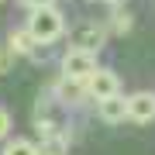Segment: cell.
<instances>
[{
  "label": "cell",
  "mask_w": 155,
  "mask_h": 155,
  "mask_svg": "<svg viewBox=\"0 0 155 155\" xmlns=\"http://www.w3.org/2000/svg\"><path fill=\"white\" fill-rule=\"evenodd\" d=\"M0 155H41V152H38V145H31L28 138H11Z\"/></svg>",
  "instance_id": "8"
},
{
  "label": "cell",
  "mask_w": 155,
  "mask_h": 155,
  "mask_svg": "<svg viewBox=\"0 0 155 155\" xmlns=\"http://www.w3.org/2000/svg\"><path fill=\"white\" fill-rule=\"evenodd\" d=\"M127 121H134V124L155 121V93L152 90H138V93L127 97Z\"/></svg>",
  "instance_id": "5"
},
{
  "label": "cell",
  "mask_w": 155,
  "mask_h": 155,
  "mask_svg": "<svg viewBox=\"0 0 155 155\" xmlns=\"http://www.w3.org/2000/svg\"><path fill=\"white\" fill-rule=\"evenodd\" d=\"M59 69H62V76H66V79H86V76H93V69H97V52L72 48V52L62 55Z\"/></svg>",
  "instance_id": "2"
},
{
  "label": "cell",
  "mask_w": 155,
  "mask_h": 155,
  "mask_svg": "<svg viewBox=\"0 0 155 155\" xmlns=\"http://www.w3.org/2000/svg\"><path fill=\"white\" fill-rule=\"evenodd\" d=\"M38 45H41V41L31 35V28H28V24L7 35V48H11L14 55H28V59H38Z\"/></svg>",
  "instance_id": "6"
},
{
  "label": "cell",
  "mask_w": 155,
  "mask_h": 155,
  "mask_svg": "<svg viewBox=\"0 0 155 155\" xmlns=\"http://www.w3.org/2000/svg\"><path fill=\"white\" fill-rule=\"evenodd\" d=\"M107 4H117V0H107Z\"/></svg>",
  "instance_id": "13"
},
{
  "label": "cell",
  "mask_w": 155,
  "mask_h": 155,
  "mask_svg": "<svg viewBox=\"0 0 155 155\" xmlns=\"http://www.w3.org/2000/svg\"><path fill=\"white\" fill-rule=\"evenodd\" d=\"M97 114H100V121L104 124H121L127 121V97L121 93H114V97H104V100H97Z\"/></svg>",
  "instance_id": "7"
},
{
  "label": "cell",
  "mask_w": 155,
  "mask_h": 155,
  "mask_svg": "<svg viewBox=\"0 0 155 155\" xmlns=\"http://www.w3.org/2000/svg\"><path fill=\"white\" fill-rule=\"evenodd\" d=\"M52 0H21V7H28V11H38V7H48Z\"/></svg>",
  "instance_id": "12"
},
{
  "label": "cell",
  "mask_w": 155,
  "mask_h": 155,
  "mask_svg": "<svg viewBox=\"0 0 155 155\" xmlns=\"http://www.w3.org/2000/svg\"><path fill=\"white\" fill-rule=\"evenodd\" d=\"M86 90H90V97H93V100H104V97L121 93V79H117V72H114V69L97 66V69H93V76H86Z\"/></svg>",
  "instance_id": "4"
},
{
  "label": "cell",
  "mask_w": 155,
  "mask_h": 155,
  "mask_svg": "<svg viewBox=\"0 0 155 155\" xmlns=\"http://www.w3.org/2000/svg\"><path fill=\"white\" fill-rule=\"evenodd\" d=\"M107 28H110L114 35H127V31L134 28V17L127 14V11H114V14H110V21H107Z\"/></svg>",
  "instance_id": "9"
},
{
  "label": "cell",
  "mask_w": 155,
  "mask_h": 155,
  "mask_svg": "<svg viewBox=\"0 0 155 155\" xmlns=\"http://www.w3.org/2000/svg\"><path fill=\"white\" fill-rule=\"evenodd\" d=\"M7 134H11V114H7L4 107H0V141H4Z\"/></svg>",
  "instance_id": "11"
},
{
  "label": "cell",
  "mask_w": 155,
  "mask_h": 155,
  "mask_svg": "<svg viewBox=\"0 0 155 155\" xmlns=\"http://www.w3.org/2000/svg\"><path fill=\"white\" fill-rule=\"evenodd\" d=\"M14 52L7 48V45H0V76H4V72H11V66H14Z\"/></svg>",
  "instance_id": "10"
},
{
  "label": "cell",
  "mask_w": 155,
  "mask_h": 155,
  "mask_svg": "<svg viewBox=\"0 0 155 155\" xmlns=\"http://www.w3.org/2000/svg\"><path fill=\"white\" fill-rule=\"evenodd\" d=\"M107 41V28L97 21H83L76 31H72V48H83V52H100Z\"/></svg>",
  "instance_id": "3"
},
{
  "label": "cell",
  "mask_w": 155,
  "mask_h": 155,
  "mask_svg": "<svg viewBox=\"0 0 155 155\" xmlns=\"http://www.w3.org/2000/svg\"><path fill=\"white\" fill-rule=\"evenodd\" d=\"M28 28H31V35H35L41 45H52V41H59L62 35H66V17H62V11H59L55 4H48V7L31 11Z\"/></svg>",
  "instance_id": "1"
}]
</instances>
